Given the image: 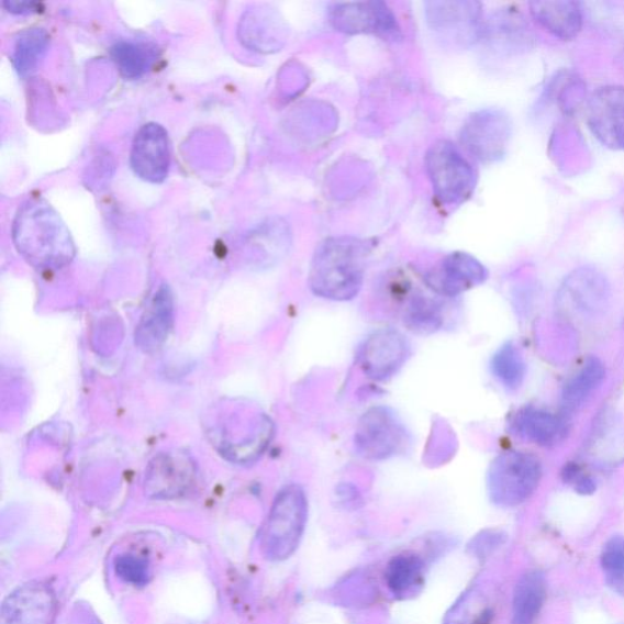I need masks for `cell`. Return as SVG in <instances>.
<instances>
[{"label":"cell","instance_id":"cell-1","mask_svg":"<svg viewBox=\"0 0 624 624\" xmlns=\"http://www.w3.org/2000/svg\"><path fill=\"white\" fill-rule=\"evenodd\" d=\"M367 245L353 237L330 238L323 242L312 259L309 286L315 296L348 302L361 291Z\"/></svg>","mask_w":624,"mask_h":624},{"label":"cell","instance_id":"cell-2","mask_svg":"<svg viewBox=\"0 0 624 624\" xmlns=\"http://www.w3.org/2000/svg\"><path fill=\"white\" fill-rule=\"evenodd\" d=\"M14 241L19 252L38 265L70 260L74 255L70 232L60 216L43 200L22 205L14 221Z\"/></svg>","mask_w":624,"mask_h":624},{"label":"cell","instance_id":"cell-3","mask_svg":"<svg viewBox=\"0 0 624 624\" xmlns=\"http://www.w3.org/2000/svg\"><path fill=\"white\" fill-rule=\"evenodd\" d=\"M308 520L304 489L287 486L277 495L263 536L264 550L270 559L283 560L298 548Z\"/></svg>","mask_w":624,"mask_h":624},{"label":"cell","instance_id":"cell-4","mask_svg":"<svg viewBox=\"0 0 624 624\" xmlns=\"http://www.w3.org/2000/svg\"><path fill=\"white\" fill-rule=\"evenodd\" d=\"M541 478L542 465L536 456L522 452L501 454L488 472L490 499L499 506H517L536 492Z\"/></svg>","mask_w":624,"mask_h":624},{"label":"cell","instance_id":"cell-5","mask_svg":"<svg viewBox=\"0 0 624 624\" xmlns=\"http://www.w3.org/2000/svg\"><path fill=\"white\" fill-rule=\"evenodd\" d=\"M427 171L437 197L447 204H460L473 192L472 166L453 143H434L426 155Z\"/></svg>","mask_w":624,"mask_h":624},{"label":"cell","instance_id":"cell-6","mask_svg":"<svg viewBox=\"0 0 624 624\" xmlns=\"http://www.w3.org/2000/svg\"><path fill=\"white\" fill-rule=\"evenodd\" d=\"M408 437L403 423L393 410L376 406L366 411L359 420L354 445L364 459L382 461L403 452Z\"/></svg>","mask_w":624,"mask_h":624},{"label":"cell","instance_id":"cell-7","mask_svg":"<svg viewBox=\"0 0 624 624\" xmlns=\"http://www.w3.org/2000/svg\"><path fill=\"white\" fill-rule=\"evenodd\" d=\"M410 356V343L404 334L385 328L367 337L358 352L363 372L374 381L383 382L399 372Z\"/></svg>","mask_w":624,"mask_h":624},{"label":"cell","instance_id":"cell-8","mask_svg":"<svg viewBox=\"0 0 624 624\" xmlns=\"http://www.w3.org/2000/svg\"><path fill=\"white\" fill-rule=\"evenodd\" d=\"M511 136L509 118L499 110L479 111L467 120L461 143L482 161H497L505 155Z\"/></svg>","mask_w":624,"mask_h":624},{"label":"cell","instance_id":"cell-9","mask_svg":"<svg viewBox=\"0 0 624 624\" xmlns=\"http://www.w3.org/2000/svg\"><path fill=\"white\" fill-rule=\"evenodd\" d=\"M170 164V141L165 129L154 122L144 125L132 144L133 171L144 181L161 183L169 175Z\"/></svg>","mask_w":624,"mask_h":624},{"label":"cell","instance_id":"cell-10","mask_svg":"<svg viewBox=\"0 0 624 624\" xmlns=\"http://www.w3.org/2000/svg\"><path fill=\"white\" fill-rule=\"evenodd\" d=\"M588 122L601 143L612 149H624V87L598 89L590 98Z\"/></svg>","mask_w":624,"mask_h":624},{"label":"cell","instance_id":"cell-11","mask_svg":"<svg viewBox=\"0 0 624 624\" xmlns=\"http://www.w3.org/2000/svg\"><path fill=\"white\" fill-rule=\"evenodd\" d=\"M487 277L486 267L473 256L453 253L425 276V281L434 293L454 298L482 285Z\"/></svg>","mask_w":624,"mask_h":624},{"label":"cell","instance_id":"cell-12","mask_svg":"<svg viewBox=\"0 0 624 624\" xmlns=\"http://www.w3.org/2000/svg\"><path fill=\"white\" fill-rule=\"evenodd\" d=\"M57 601L53 590L42 583L21 587L3 606L2 624H53Z\"/></svg>","mask_w":624,"mask_h":624},{"label":"cell","instance_id":"cell-13","mask_svg":"<svg viewBox=\"0 0 624 624\" xmlns=\"http://www.w3.org/2000/svg\"><path fill=\"white\" fill-rule=\"evenodd\" d=\"M334 27L347 33L377 32L397 37L395 18L385 3H344L331 11Z\"/></svg>","mask_w":624,"mask_h":624},{"label":"cell","instance_id":"cell-14","mask_svg":"<svg viewBox=\"0 0 624 624\" xmlns=\"http://www.w3.org/2000/svg\"><path fill=\"white\" fill-rule=\"evenodd\" d=\"M561 298L582 314L595 316L609 305L610 286L605 276L592 267H581L566 278Z\"/></svg>","mask_w":624,"mask_h":624},{"label":"cell","instance_id":"cell-15","mask_svg":"<svg viewBox=\"0 0 624 624\" xmlns=\"http://www.w3.org/2000/svg\"><path fill=\"white\" fill-rule=\"evenodd\" d=\"M531 13L544 29L561 40H572L583 26L582 8L577 2H533Z\"/></svg>","mask_w":624,"mask_h":624},{"label":"cell","instance_id":"cell-16","mask_svg":"<svg viewBox=\"0 0 624 624\" xmlns=\"http://www.w3.org/2000/svg\"><path fill=\"white\" fill-rule=\"evenodd\" d=\"M172 325V297L167 287L155 294L151 307L143 315L137 331V342L146 350L158 349Z\"/></svg>","mask_w":624,"mask_h":624},{"label":"cell","instance_id":"cell-17","mask_svg":"<svg viewBox=\"0 0 624 624\" xmlns=\"http://www.w3.org/2000/svg\"><path fill=\"white\" fill-rule=\"evenodd\" d=\"M386 584L397 599H408L420 592L425 579V562L415 553H403L389 561Z\"/></svg>","mask_w":624,"mask_h":624},{"label":"cell","instance_id":"cell-18","mask_svg":"<svg viewBox=\"0 0 624 624\" xmlns=\"http://www.w3.org/2000/svg\"><path fill=\"white\" fill-rule=\"evenodd\" d=\"M514 428L519 436L533 443L554 445L566 436V426L562 420L549 412L528 408L519 412L514 421Z\"/></svg>","mask_w":624,"mask_h":624},{"label":"cell","instance_id":"cell-19","mask_svg":"<svg viewBox=\"0 0 624 624\" xmlns=\"http://www.w3.org/2000/svg\"><path fill=\"white\" fill-rule=\"evenodd\" d=\"M545 598L546 583L541 572L532 571L522 576L512 601V624H534Z\"/></svg>","mask_w":624,"mask_h":624},{"label":"cell","instance_id":"cell-20","mask_svg":"<svg viewBox=\"0 0 624 624\" xmlns=\"http://www.w3.org/2000/svg\"><path fill=\"white\" fill-rule=\"evenodd\" d=\"M444 322L443 305L437 299L415 294L406 300L404 323L409 330L419 334L437 332Z\"/></svg>","mask_w":624,"mask_h":624},{"label":"cell","instance_id":"cell-21","mask_svg":"<svg viewBox=\"0 0 624 624\" xmlns=\"http://www.w3.org/2000/svg\"><path fill=\"white\" fill-rule=\"evenodd\" d=\"M605 380V366L598 358L587 360L562 392V404L568 410L581 406L594 390Z\"/></svg>","mask_w":624,"mask_h":624},{"label":"cell","instance_id":"cell-22","mask_svg":"<svg viewBox=\"0 0 624 624\" xmlns=\"http://www.w3.org/2000/svg\"><path fill=\"white\" fill-rule=\"evenodd\" d=\"M490 367L497 380L508 389H517L525 380L526 365L514 344L508 343L501 347Z\"/></svg>","mask_w":624,"mask_h":624},{"label":"cell","instance_id":"cell-23","mask_svg":"<svg viewBox=\"0 0 624 624\" xmlns=\"http://www.w3.org/2000/svg\"><path fill=\"white\" fill-rule=\"evenodd\" d=\"M121 75L126 78H138L146 73L154 60L153 51L144 44L121 42L111 48Z\"/></svg>","mask_w":624,"mask_h":624},{"label":"cell","instance_id":"cell-24","mask_svg":"<svg viewBox=\"0 0 624 624\" xmlns=\"http://www.w3.org/2000/svg\"><path fill=\"white\" fill-rule=\"evenodd\" d=\"M47 43V33L41 30L29 31L18 41L14 64L20 75L24 76L35 69Z\"/></svg>","mask_w":624,"mask_h":624},{"label":"cell","instance_id":"cell-25","mask_svg":"<svg viewBox=\"0 0 624 624\" xmlns=\"http://www.w3.org/2000/svg\"><path fill=\"white\" fill-rule=\"evenodd\" d=\"M115 573L122 582L143 587L149 582V565L143 557L133 554L119 555L114 561Z\"/></svg>","mask_w":624,"mask_h":624},{"label":"cell","instance_id":"cell-26","mask_svg":"<svg viewBox=\"0 0 624 624\" xmlns=\"http://www.w3.org/2000/svg\"><path fill=\"white\" fill-rule=\"evenodd\" d=\"M601 566L609 576L610 584L624 579L623 537H614L605 544L603 554H601Z\"/></svg>","mask_w":624,"mask_h":624},{"label":"cell","instance_id":"cell-27","mask_svg":"<svg viewBox=\"0 0 624 624\" xmlns=\"http://www.w3.org/2000/svg\"><path fill=\"white\" fill-rule=\"evenodd\" d=\"M492 614L488 610L477 611L471 609V595L466 593L449 612L445 624H490Z\"/></svg>","mask_w":624,"mask_h":624},{"label":"cell","instance_id":"cell-28","mask_svg":"<svg viewBox=\"0 0 624 624\" xmlns=\"http://www.w3.org/2000/svg\"><path fill=\"white\" fill-rule=\"evenodd\" d=\"M4 7L11 13L24 14V13H32V11H37L40 4L37 3H27V2H5Z\"/></svg>","mask_w":624,"mask_h":624},{"label":"cell","instance_id":"cell-29","mask_svg":"<svg viewBox=\"0 0 624 624\" xmlns=\"http://www.w3.org/2000/svg\"><path fill=\"white\" fill-rule=\"evenodd\" d=\"M576 489L581 494H592L595 490V484L592 479L582 477L578 479Z\"/></svg>","mask_w":624,"mask_h":624}]
</instances>
